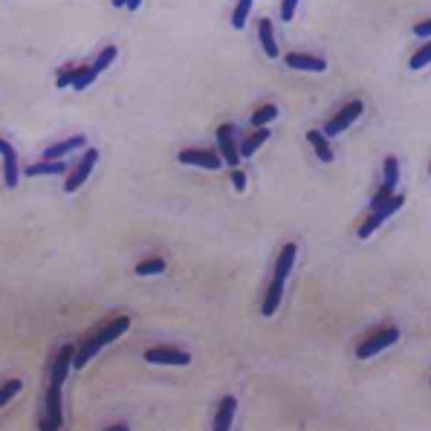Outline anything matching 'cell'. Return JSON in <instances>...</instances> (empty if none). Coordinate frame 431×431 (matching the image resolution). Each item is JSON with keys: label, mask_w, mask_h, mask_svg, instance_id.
<instances>
[{"label": "cell", "mask_w": 431, "mask_h": 431, "mask_svg": "<svg viewBox=\"0 0 431 431\" xmlns=\"http://www.w3.org/2000/svg\"><path fill=\"white\" fill-rule=\"evenodd\" d=\"M113 6L116 9H125V0H113Z\"/></svg>", "instance_id": "d590c367"}, {"label": "cell", "mask_w": 431, "mask_h": 431, "mask_svg": "<svg viewBox=\"0 0 431 431\" xmlns=\"http://www.w3.org/2000/svg\"><path fill=\"white\" fill-rule=\"evenodd\" d=\"M400 183V162L397 156H385V165H382V186L394 191Z\"/></svg>", "instance_id": "ffe728a7"}, {"label": "cell", "mask_w": 431, "mask_h": 431, "mask_svg": "<svg viewBox=\"0 0 431 431\" xmlns=\"http://www.w3.org/2000/svg\"><path fill=\"white\" fill-rule=\"evenodd\" d=\"M67 162L64 160H41V162H32L27 165V177H55V174H67Z\"/></svg>", "instance_id": "4fadbf2b"}, {"label": "cell", "mask_w": 431, "mask_h": 431, "mask_svg": "<svg viewBox=\"0 0 431 431\" xmlns=\"http://www.w3.org/2000/svg\"><path fill=\"white\" fill-rule=\"evenodd\" d=\"M165 272V261L162 258H145L136 264V275L139 278H151V275H162Z\"/></svg>", "instance_id": "603a6c76"}, {"label": "cell", "mask_w": 431, "mask_h": 431, "mask_svg": "<svg viewBox=\"0 0 431 431\" xmlns=\"http://www.w3.org/2000/svg\"><path fill=\"white\" fill-rule=\"evenodd\" d=\"M73 356H75V345H64L61 350H58V356L52 362V374H50V385H58L61 388L67 374H70V368H73Z\"/></svg>", "instance_id": "30bf717a"}, {"label": "cell", "mask_w": 431, "mask_h": 431, "mask_svg": "<svg viewBox=\"0 0 431 431\" xmlns=\"http://www.w3.org/2000/svg\"><path fill=\"white\" fill-rule=\"evenodd\" d=\"M177 160L183 165H197V168H206V171H218L223 165L220 153L214 148H186L177 153Z\"/></svg>", "instance_id": "8992f818"}, {"label": "cell", "mask_w": 431, "mask_h": 431, "mask_svg": "<svg viewBox=\"0 0 431 431\" xmlns=\"http://www.w3.org/2000/svg\"><path fill=\"white\" fill-rule=\"evenodd\" d=\"M130 327V319L128 316H116L113 322H107L105 327H99V330H96V333H90V336L82 342V345H78L75 347V356H73V368L75 370H82L96 354H99V350L105 347V345H110V342H116V339H119L122 336V333Z\"/></svg>", "instance_id": "6da1fadb"}, {"label": "cell", "mask_w": 431, "mask_h": 431, "mask_svg": "<svg viewBox=\"0 0 431 431\" xmlns=\"http://www.w3.org/2000/svg\"><path fill=\"white\" fill-rule=\"evenodd\" d=\"M414 35L423 38V41H428V35H431V21H420V24L414 27Z\"/></svg>", "instance_id": "d6a6232c"}, {"label": "cell", "mask_w": 431, "mask_h": 431, "mask_svg": "<svg viewBox=\"0 0 431 431\" xmlns=\"http://www.w3.org/2000/svg\"><path fill=\"white\" fill-rule=\"evenodd\" d=\"M113 61H116V47H105L99 55H96V61H93L90 67H93V73H96V75H102V73H105Z\"/></svg>", "instance_id": "d4e9b609"}, {"label": "cell", "mask_w": 431, "mask_h": 431, "mask_svg": "<svg viewBox=\"0 0 431 431\" xmlns=\"http://www.w3.org/2000/svg\"><path fill=\"white\" fill-rule=\"evenodd\" d=\"M96 162H99V151H96V148H84L82 160H78V162L73 165V171L67 174L64 191H67V194H75L78 188H82V186L87 183V177L93 174V165H96Z\"/></svg>", "instance_id": "7a4b0ae2"}, {"label": "cell", "mask_w": 431, "mask_h": 431, "mask_svg": "<svg viewBox=\"0 0 431 431\" xmlns=\"http://www.w3.org/2000/svg\"><path fill=\"white\" fill-rule=\"evenodd\" d=\"M145 362L151 365H188L191 362V354L180 347H171V345H156V347H148L145 350Z\"/></svg>", "instance_id": "ba28073f"}, {"label": "cell", "mask_w": 431, "mask_h": 431, "mask_svg": "<svg viewBox=\"0 0 431 431\" xmlns=\"http://www.w3.org/2000/svg\"><path fill=\"white\" fill-rule=\"evenodd\" d=\"M382 223H385V218H382V214H377V211H370V214H368V218H365V223L359 226V238H362V241H368V238H370V234H374V232H377V229H379Z\"/></svg>", "instance_id": "484cf974"}, {"label": "cell", "mask_w": 431, "mask_h": 431, "mask_svg": "<svg viewBox=\"0 0 431 431\" xmlns=\"http://www.w3.org/2000/svg\"><path fill=\"white\" fill-rule=\"evenodd\" d=\"M428 61H431V44H423L414 55H411L408 67H411V70H425V67H428Z\"/></svg>", "instance_id": "4316f807"}, {"label": "cell", "mask_w": 431, "mask_h": 431, "mask_svg": "<svg viewBox=\"0 0 431 431\" xmlns=\"http://www.w3.org/2000/svg\"><path fill=\"white\" fill-rule=\"evenodd\" d=\"M82 148H87V136H84V133H75V136H70V139H64V142L50 145V148L44 151V160H64L67 153L82 151Z\"/></svg>", "instance_id": "7c38bea8"}, {"label": "cell", "mask_w": 431, "mask_h": 431, "mask_svg": "<svg viewBox=\"0 0 431 431\" xmlns=\"http://www.w3.org/2000/svg\"><path fill=\"white\" fill-rule=\"evenodd\" d=\"M75 73H78V67H61V73L55 75V87H70L73 84V78H75Z\"/></svg>", "instance_id": "f1b7e54d"}, {"label": "cell", "mask_w": 431, "mask_h": 431, "mask_svg": "<svg viewBox=\"0 0 431 431\" xmlns=\"http://www.w3.org/2000/svg\"><path fill=\"white\" fill-rule=\"evenodd\" d=\"M266 139H269V128H255V133H249L243 142H238L241 160H249V156H255V151H258Z\"/></svg>", "instance_id": "2e32d148"}, {"label": "cell", "mask_w": 431, "mask_h": 431, "mask_svg": "<svg viewBox=\"0 0 431 431\" xmlns=\"http://www.w3.org/2000/svg\"><path fill=\"white\" fill-rule=\"evenodd\" d=\"M139 3H142V0H125V9L128 12H136V9H139Z\"/></svg>", "instance_id": "836d02e7"}, {"label": "cell", "mask_w": 431, "mask_h": 431, "mask_svg": "<svg viewBox=\"0 0 431 431\" xmlns=\"http://www.w3.org/2000/svg\"><path fill=\"white\" fill-rule=\"evenodd\" d=\"M365 113V105L359 102V99H354V102H347L336 116H333V119L324 125V136H327V139H330V136H339V133H345L350 125H354L356 119H359V116Z\"/></svg>", "instance_id": "277c9868"}, {"label": "cell", "mask_w": 431, "mask_h": 431, "mask_svg": "<svg viewBox=\"0 0 431 431\" xmlns=\"http://www.w3.org/2000/svg\"><path fill=\"white\" fill-rule=\"evenodd\" d=\"M284 61L289 70H304V73H324L327 61L319 55H307V52H287Z\"/></svg>", "instance_id": "8fae6325"}, {"label": "cell", "mask_w": 431, "mask_h": 431, "mask_svg": "<svg viewBox=\"0 0 431 431\" xmlns=\"http://www.w3.org/2000/svg\"><path fill=\"white\" fill-rule=\"evenodd\" d=\"M296 255H298V246L296 243H284L281 252H278V261H275V275L272 278H281L287 281V275L292 272V266H296Z\"/></svg>", "instance_id": "5bb4252c"}, {"label": "cell", "mask_w": 431, "mask_h": 431, "mask_svg": "<svg viewBox=\"0 0 431 431\" xmlns=\"http://www.w3.org/2000/svg\"><path fill=\"white\" fill-rule=\"evenodd\" d=\"M281 298H284V281H281V278H272V284H269V289H266V296H264V307H261L264 316H275Z\"/></svg>", "instance_id": "e0dca14e"}, {"label": "cell", "mask_w": 431, "mask_h": 431, "mask_svg": "<svg viewBox=\"0 0 431 431\" xmlns=\"http://www.w3.org/2000/svg\"><path fill=\"white\" fill-rule=\"evenodd\" d=\"M258 38H261V47H264L266 58H278V44H275V32H272L269 17H261L258 21Z\"/></svg>", "instance_id": "ac0fdd59"}, {"label": "cell", "mask_w": 431, "mask_h": 431, "mask_svg": "<svg viewBox=\"0 0 431 431\" xmlns=\"http://www.w3.org/2000/svg\"><path fill=\"white\" fill-rule=\"evenodd\" d=\"M272 119H278V107L275 105H261L252 113V128H269Z\"/></svg>", "instance_id": "44dd1931"}, {"label": "cell", "mask_w": 431, "mask_h": 431, "mask_svg": "<svg viewBox=\"0 0 431 431\" xmlns=\"http://www.w3.org/2000/svg\"><path fill=\"white\" fill-rule=\"evenodd\" d=\"M391 194H394V191H391V188H385V186H379V191L374 194V197H370V209H379L388 197H391Z\"/></svg>", "instance_id": "1f68e13d"}, {"label": "cell", "mask_w": 431, "mask_h": 431, "mask_svg": "<svg viewBox=\"0 0 431 431\" xmlns=\"http://www.w3.org/2000/svg\"><path fill=\"white\" fill-rule=\"evenodd\" d=\"M0 156H3V183L6 188H15L17 180H21V165H17V151L3 136H0Z\"/></svg>", "instance_id": "9c48e42d"}, {"label": "cell", "mask_w": 431, "mask_h": 431, "mask_svg": "<svg viewBox=\"0 0 431 431\" xmlns=\"http://www.w3.org/2000/svg\"><path fill=\"white\" fill-rule=\"evenodd\" d=\"M218 153H220L223 165L238 168V162H241V151H238V139H234V125H229V122L218 128Z\"/></svg>", "instance_id": "52a82bcc"}, {"label": "cell", "mask_w": 431, "mask_h": 431, "mask_svg": "<svg viewBox=\"0 0 431 431\" xmlns=\"http://www.w3.org/2000/svg\"><path fill=\"white\" fill-rule=\"evenodd\" d=\"M232 186H234V191H238V194H243L246 191V174L238 171V168H232Z\"/></svg>", "instance_id": "4dcf8cb0"}, {"label": "cell", "mask_w": 431, "mask_h": 431, "mask_svg": "<svg viewBox=\"0 0 431 431\" xmlns=\"http://www.w3.org/2000/svg\"><path fill=\"white\" fill-rule=\"evenodd\" d=\"M107 431H128L125 423H116V425H107Z\"/></svg>", "instance_id": "e575fe53"}, {"label": "cell", "mask_w": 431, "mask_h": 431, "mask_svg": "<svg viewBox=\"0 0 431 431\" xmlns=\"http://www.w3.org/2000/svg\"><path fill=\"white\" fill-rule=\"evenodd\" d=\"M234 411H238V400L223 397L220 405H218V414H214V431H229L232 420H234Z\"/></svg>", "instance_id": "9a60e30c"}, {"label": "cell", "mask_w": 431, "mask_h": 431, "mask_svg": "<svg viewBox=\"0 0 431 431\" xmlns=\"http://www.w3.org/2000/svg\"><path fill=\"white\" fill-rule=\"evenodd\" d=\"M17 391H21V379H9L3 388H0V408H3L15 394H17Z\"/></svg>", "instance_id": "83f0119b"}, {"label": "cell", "mask_w": 431, "mask_h": 431, "mask_svg": "<svg viewBox=\"0 0 431 431\" xmlns=\"http://www.w3.org/2000/svg\"><path fill=\"white\" fill-rule=\"evenodd\" d=\"M397 339H400V330H397V327H379L377 333H370V336L356 347V356H359V359H370V356L382 354L385 347H391Z\"/></svg>", "instance_id": "3957f363"}, {"label": "cell", "mask_w": 431, "mask_h": 431, "mask_svg": "<svg viewBox=\"0 0 431 431\" xmlns=\"http://www.w3.org/2000/svg\"><path fill=\"white\" fill-rule=\"evenodd\" d=\"M96 78H99V75H96L93 73V67L90 64H82V67H78V73H75V78H73V90H87L93 82H96Z\"/></svg>", "instance_id": "cb8c5ba5"}, {"label": "cell", "mask_w": 431, "mask_h": 431, "mask_svg": "<svg viewBox=\"0 0 431 431\" xmlns=\"http://www.w3.org/2000/svg\"><path fill=\"white\" fill-rule=\"evenodd\" d=\"M64 423V408H61V388L58 385H50L47 391V400H44V420H41V428L44 431H58Z\"/></svg>", "instance_id": "5b68a950"}, {"label": "cell", "mask_w": 431, "mask_h": 431, "mask_svg": "<svg viewBox=\"0 0 431 431\" xmlns=\"http://www.w3.org/2000/svg\"><path fill=\"white\" fill-rule=\"evenodd\" d=\"M298 3H301V0H281V21H292Z\"/></svg>", "instance_id": "f546056e"}, {"label": "cell", "mask_w": 431, "mask_h": 431, "mask_svg": "<svg viewBox=\"0 0 431 431\" xmlns=\"http://www.w3.org/2000/svg\"><path fill=\"white\" fill-rule=\"evenodd\" d=\"M307 142L312 145V151H316V156H319L322 162H333V156H336V153H333L330 139H327L322 130H307Z\"/></svg>", "instance_id": "d6986e66"}, {"label": "cell", "mask_w": 431, "mask_h": 431, "mask_svg": "<svg viewBox=\"0 0 431 431\" xmlns=\"http://www.w3.org/2000/svg\"><path fill=\"white\" fill-rule=\"evenodd\" d=\"M252 6H255V0H238L234 3V9H232V27L234 29H243L246 27V21H249V12H252Z\"/></svg>", "instance_id": "7402d4cb"}]
</instances>
